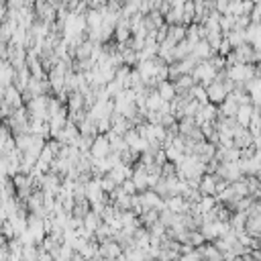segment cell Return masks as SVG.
Listing matches in <instances>:
<instances>
[{
	"mask_svg": "<svg viewBox=\"0 0 261 261\" xmlns=\"http://www.w3.org/2000/svg\"><path fill=\"white\" fill-rule=\"evenodd\" d=\"M229 78H233L237 84H245L251 78L257 76V63H237V65H229L227 67Z\"/></svg>",
	"mask_w": 261,
	"mask_h": 261,
	"instance_id": "1",
	"label": "cell"
},
{
	"mask_svg": "<svg viewBox=\"0 0 261 261\" xmlns=\"http://www.w3.org/2000/svg\"><path fill=\"white\" fill-rule=\"evenodd\" d=\"M192 76L196 78L198 84L208 86L210 82H214V78H216V69H214V65H212L210 61H208V59H202V61L196 65V69L192 72Z\"/></svg>",
	"mask_w": 261,
	"mask_h": 261,
	"instance_id": "2",
	"label": "cell"
},
{
	"mask_svg": "<svg viewBox=\"0 0 261 261\" xmlns=\"http://www.w3.org/2000/svg\"><path fill=\"white\" fill-rule=\"evenodd\" d=\"M216 176L229 180V182H235V180H241L243 176H245V171L241 169L239 161H220V167L216 171Z\"/></svg>",
	"mask_w": 261,
	"mask_h": 261,
	"instance_id": "3",
	"label": "cell"
},
{
	"mask_svg": "<svg viewBox=\"0 0 261 261\" xmlns=\"http://www.w3.org/2000/svg\"><path fill=\"white\" fill-rule=\"evenodd\" d=\"M110 141H108V137H106V133H100L96 139H94V143H92V149H90V153L94 155L96 159H100V157H108L110 155Z\"/></svg>",
	"mask_w": 261,
	"mask_h": 261,
	"instance_id": "4",
	"label": "cell"
},
{
	"mask_svg": "<svg viewBox=\"0 0 261 261\" xmlns=\"http://www.w3.org/2000/svg\"><path fill=\"white\" fill-rule=\"evenodd\" d=\"M100 251H102L104 259H125L123 257V247H120V243L114 237L100 243Z\"/></svg>",
	"mask_w": 261,
	"mask_h": 261,
	"instance_id": "5",
	"label": "cell"
},
{
	"mask_svg": "<svg viewBox=\"0 0 261 261\" xmlns=\"http://www.w3.org/2000/svg\"><path fill=\"white\" fill-rule=\"evenodd\" d=\"M218 118V104H214V102H206V104H202L200 106V110H198V114H196V123L198 125H202V123H214V120Z\"/></svg>",
	"mask_w": 261,
	"mask_h": 261,
	"instance_id": "6",
	"label": "cell"
},
{
	"mask_svg": "<svg viewBox=\"0 0 261 261\" xmlns=\"http://www.w3.org/2000/svg\"><path fill=\"white\" fill-rule=\"evenodd\" d=\"M206 90H208V98H210V102H214V104H222L224 98L229 96L227 88H224V84L218 82V80H214V82L208 84V86H206Z\"/></svg>",
	"mask_w": 261,
	"mask_h": 261,
	"instance_id": "7",
	"label": "cell"
},
{
	"mask_svg": "<svg viewBox=\"0 0 261 261\" xmlns=\"http://www.w3.org/2000/svg\"><path fill=\"white\" fill-rule=\"evenodd\" d=\"M2 100L8 102L12 108H19V106H23V104H25L23 92L16 88L14 84H10V86H6V88H2Z\"/></svg>",
	"mask_w": 261,
	"mask_h": 261,
	"instance_id": "8",
	"label": "cell"
},
{
	"mask_svg": "<svg viewBox=\"0 0 261 261\" xmlns=\"http://www.w3.org/2000/svg\"><path fill=\"white\" fill-rule=\"evenodd\" d=\"M133 173H135V167H133L131 163H118V165H114V167L108 171V176H110L116 184H123L125 180L133 178Z\"/></svg>",
	"mask_w": 261,
	"mask_h": 261,
	"instance_id": "9",
	"label": "cell"
},
{
	"mask_svg": "<svg viewBox=\"0 0 261 261\" xmlns=\"http://www.w3.org/2000/svg\"><path fill=\"white\" fill-rule=\"evenodd\" d=\"M222 227H224V222L222 220H210V222H202V235L206 237V241H216L222 233Z\"/></svg>",
	"mask_w": 261,
	"mask_h": 261,
	"instance_id": "10",
	"label": "cell"
},
{
	"mask_svg": "<svg viewBox=\"0 0 261 261\" xmlns=\"http://www.w3.org/2000/svg\"><path fill=\"white\" fill-rule=\"evenodd\" d=\"M239 163H241V169L249 173V176H259L261 173V157L257 153L251 155V157H241Z\"/></svg>",
	"mask_w": 261,
	"mask_h": 261,
	"instance_id": "11",
	"label": "cell"
},
{
	"mask_svg": "<svg viewBox=\"0 0 261 261\" xmlns=\"http://www.w3.org/2000/svg\"><path fill=\"white\" fill-rule=\"evenodd\" d=\"M216 182H218V176L216 173H204L202 180H200V192L202 194H208V196H216Z\"/></svg>",
	"mask_w": 261,
	"mask_h": 261,
	"instance_id": "12",
	"label": "cell"
},
{
	"mask_svg": "<svg viewBox=\"0 0 261 261\" xmlns=\"http://www.w3.org/2000/svg\"><path fill=\"white\" fill-rule=\"evenodd\" d=\"M214 53H216V51L210 47V43H208L206 39H200V41L194 43V47H192V55H196L200 61H202V59H210Z\"/></svg>",
	"mask_w": 261,
	"mask_h": 261,
	"instance_id": "13",
	"label": "cell"
},
{
	"mask_svg": "<svg viewBox=\"0 0 261 261\" xmlns=\"http://www.w3.org/2000/svg\"><path fill=\"white\" fill-rule=\"evenodd\" d=\"M104 194H106V192H104L102 186H100V178H92L88 184H86V196H88L90 202L100 200Z\"/></svg>",
	"mask_w": 261,
	"mask_h": 261,
	"instance_id": "14",
	"label": "cell"
},
{
	"mask_svg": "<svg viewBox=\"0 0 261 261\" xmlns=\"http://www.w3.org/2000/svg\"><path fill=\"white\" fill-rule=\"evenodd\" d=\"M247 43H251L255 49H261V23H251L245 29Z\"/></svg>",
	"mask_w": 261,
	"mask_h": 261,
	"instance_id": "15",
	"label": "cell"
},
{
	"mask_svg": "<svg viewBox=\"0 0 261 261\" xmlns=\"http://www.w3.org/2000/svg\"><path fill=\"white\" fill-rule=\"evenodd\" d=\"M157 92L161 94V98H163V100L171 102L173 98L178 96V88H176V82H171V80H163V82H159V86H157Z\"/></svg>",
	"mask_w": 261,
	"mask_h": 261,
	"instance_id": "16",
	"label": "cell"
},
{
	"mask_svg": "<svg viewBox=\"0 0 261 261\" xmlns=\"http://www.w3.org/2000/svg\"><path fill=\"white\" fill-rule=\"evenodd\" d=\"M253 112H255V104H243V106H239L235 118L239 120V125L249 127L251 125V118H253Z\"/></svg>",
	"mask_w": 261,
	"mask_h": 261,
	"instance_id": "17",
	"label": "cell"
},
{
	"mask_svg": "<svg viewBox=\"0 0 261 261\" xmlns=\"http://www.w3.org/2000/svg\"><path fill=\"white\" fill-rule=\"evenodd\" d=\"M51 253H53V259H55V261H67V259H74L76 249L72 247V243L63 241L61 245H59L55 251H51Z\"/></svg>",
	"mask_w": 261,
	"mask_h": 261,
	"instance_id": "18",
	"label": "cell"
},
{
	"mask_svg": "<svg viewBox=\"0 0 261 261\" xmlns=\"http://www.w3.org/2000/svg\"><path fill=\"white\" fill-rule=\"evenodd\" d=\"M14 74H16V69L10 63V59H2V72H0V82H2V88L14 84Z\"/></svg>",
	"mask_w": 261,
	"mask_h": 261,
	"instance_id": "19",
	"label": "cell"
},
{
	"mask_svg": "<svg viewBox=\"0 0 261 261\" xmlns=\"http://www.w3.org/2000/svg\"><path fill=\"white\" fill-rule=\"evenodd\" d=\"M198 249H200V253H202V259H224L222 251L214 245L212 241H206L204 245H200Z\"/></svg>",
	"mask_w": 261,
	"mask_h": 261,
	"instance_id": "20",
	"label": "cell"
},
{
	"mask_svg": "<svg viewBox=\"0 0 261 261\" xmlns=\"http://www.w3.org/2000/svg\"><path fill=\"white\" fill-rule=\"evenodd\" d=\"M237 110H239V104L231 96H227L222 104H218V116H237Z\"/></svg>",
	"mask_w": 261,
	"mask_h": 261,
	"instance_id": "21",
	"label": "cell"
},
{
	"mask_svg": "<svg viewBox=\"0 0 261 261\" xmlns=\"http://www.w3.org/2000/svg\"><path fill=\"white\" fill-rule=\"evenodd\" d=\"M186 33H188V27L186 25H169L167 27V39L178 45L180 41L186 39Z\"/></svg>",
	"mask_w": 261,
	"mask_h": 261,
	"instance_id": "22",
	"label": "cell"
},
{
	"mask_svg": "<svg viewBox=\"0 0 261 261\" xmlns=\"http://www.w3.org/2000/svg\"><path fill=\"white\" fill-rule=\"evenodd\" d=\"M67 108H69V112H74V110H82V108H86L84 92H80V90H76V92H69V98H67Z\"/></svg>",
	"mask_w": 261,
	"mask_h": 261,
	"instance_id": "23",
	"label": "cell"
},
{
	"mask_svg": "<svg viewBox=\"0 0 261 261\" xmlns=\"http://www.w3.org/2000/svg\"><path fill=\"white\" fill-rule=\"evenodd\" d=\"M165 23L167 25H184V4L171 6L169 12L165 14Z\"/></svg>",
	"mask_w": 261,
	"mask_h": 261,
	"instance_id": "24",
	"label": "cell"
},
{
	"mask_svg": "<svg viewBox=\"0 0 261 261\" xmlns=\"http://www.w3.org/2000/svg\"><path fill=\"white\" fill-rule=\"evenodd\" d=\"M192 47H194V43L190 41V39H184V41H180L176 47H173V57H176V61H180V59L188 57L190 53H192Z\"/></svg>",
	"mask_w": 261,
	"mask_h": 261,
	"instance_id": "25",
	"label": "cell"
},
{
	"mask_svg": "<svg viewBox=\"0 0 261 261\" xmlns=\"http://www.w3.org/2000/svg\"><path fill=\"white\" fill-rule=\"evenodd\" d=\"M92 53H94V41H90V39H86L82 45H78L74 49L76 59H88V57H92Z\"/></svg>",
	"mask_w": 261,
	"mask_h": 261,
	"instance_id": "26",
	"label": "cell"
},
{
	"mask_svg": "<svg viewBox=\"0 0 261 261\" xmlns=\"http://www.w3.org/2000/svg\"><path fill=\"white\" fill-rule=\"evenodd\" d=\"M86 19H88V29H100L104 25V14L100 8H90L86 12Z\"/></svg>",
	"mask_w": 261,
	"mask_h": 261,
	"instance_id": "27",
	"label": "cell"
},
{
	"mask_svg": "<svg viewBox=\"0 0 261 261\" xmlns=\"http://www.w3.org/2000/svg\"><path fill=\"white\" fill-rule=\"evenodd\" d=\"M104 222V218H102V214L100 212H96V210H90L88 214H86L84 216V227L86 229H90V231H98V227H100V224Z\"/></svg>",
	"mask_w": 261,
	"mask_h": 261,
	"instance_id": "28",
	"label": "cell"
},
{
	"mask_svg": "<svg viewBox=\"0 0 261 261\" xmlns=\"http://www.w3.org/2000/svg\"><path fill=\"white\" fill-rule=\"evenodd\" d=\"M247 218H249L247 210H233V216H231L229 222H231V227H233L235 231H241V229H245Z\"/></svg>",
	"mask_w": 261,
	"mask_h": 261,
	"instance_id": "29",
	"label": "cell"
},
{
	"mask_svg": "<svg viewBox=\"0 0 261 261\" xmlns=\"http://www.w3.org/2000/svg\"><path fill=\"white\" fill-rule=\"evenodd\" d=\"M159 214H161V210H157V208H145V210L139 214V218H141L143 227H151L153 222L159 220Z\"/></svg>",
	"mask_w": 261,
	"mask_h": 261,
	"instance_id": "30",
	"label": "cell"
},
{
	"mask_svg": "<svg viewBox=\"0 0 261 261\" xmlns=\"http://www.w3.org/2000/svg\"><path fill=\"white\" fill-rule=\"evenodd\" d=\"M194 84H198V82H196V78H194L192 74H182V76L176 80V88H178V92H188Z\"/></svg>",
	"mask_w": 261,
	"mask_h": 261,
	"instance_id": "31",
	"label": "cell"
},
{
	"mask_svg": "<svg viewBox=\"0 0 261 261\" xmlns=\"http://www.w3.org/2000/svg\"><path fill=\"white\" fill-rule=\"evenodd\" d=\"M245 229L251 237L255 239H261V216H249L247 218V224H245Z\"/></svg>",
	"mask_w": 261,
	"mask_h": 261,
	"instance_id": "32",
	"label": "cell"
},
{
	"mask_svg": "<svg viewBox=\"0 0 261 261\" xmlns=\"http://www.w3.org/2000/svg\"><path fill=\"white\" fill-rule=\"evenodd\" d=\"M190 94H192L198 102L206 104V102H210V98H208V90H206V86L204 84H194L192 88H190Z\"/></svg>",
	"mask_w": 261,
	"mask_h": 261,
	"instance_id": "33",
	"label": "cell"
},
{
	"mask_svg": "<svg viewBox=\"0 0 261 261\" xmlns=\"http://www.w3.org/2000/svg\"><path fill=\"white\" fill-rule=\"evenodd\" d=\"M224 37H227L231 41L233 47H239L243 43H247V37H245V31H229V33H224Z\"/></svg>",
	"mask_w": 261,
	"mask_h": 261,
	"instance_id": "34",
	"label": "cell"
},
{
	"mask_svg": "<svg viewBox=\"0 0 261 261\" xmlns=\"http://www.w3.org/2000/svg\"><path fill=\"white\" fill-rule=\"evenodd\" d=\"M23 261H39V245L31 243L23 247Z\"/></svg>",
	"mask_w": 261,
	"mask_h": 261,
	"instance_id": "35",
	"label": "cell"
},
{
	"mask_svg": "<svg viewBox=\"0 0 261 261\" xmlns=\"http://www.w3.org/2000/svg\"><path fill=\"white\" fill-rule=\"evenodd\" d=\"M141 12V0H125L123 2V16H133Z\"/></svg>",
	"mask_w": 261,
	"mask_h": 261,
	"instance_id": "36",
	"label": "cell"
},
{
	"mask_svg": "<svg viewBox=\"0 0 261 261\" xmlns=\"http://www.w3.org/2000/svg\"><path fill=\"white\" fill-rule=\"evenodd\" d=\"M120 159H123V163H131V165H135L139 159H141V153L135 151L133 147H127L125 151H120Z\"/></svg>",
	"mask_w": 261,
	"mask_h": 261,
	"instance_id": "37",
	"label": "cell"
},
{
	"mask_svg": "<svg viewBox=\"0 0 261 261\" xmlns=\"http://www.w3.org/2000/svg\"><path fill=\"white\" fill-rule=\"evenodd\" d=\"M235 23H237V16L231 14V12H224V14L220 16V29H222V33L233 31V29H235Z\"/></svg>",
	"mask_w": 261,
	"mask_h": 261,
	"instance_id": "38",
	"label": "cell"
},
{
	"mask_svg": "<svg viewBox=\"0 0 261 261\" xmlns=\"http://www.w3.org/2000/svg\"><path fill=\"white\" fill-rule=\"evenodd\" d=\"M123 90H125V84L120 82V80H116V78H114V80H110V82L106 84V92H108V96H110V98H116V96H118L120 92H123Z\"/></svg>",
	"mask_w": 261,
	"mask_h": 261,
	"instance_id": "39",
	"label": "cell"
},
{
	"mask_svg": "<svg viewBox=\"0 0 261 261\" xmlns=\"http://www.w3.org/2000/svg\"><path fill=\"white\" fill-rule=\"evenodd\" d=\"M133 196L135 194H123V196H118L112 204L116 208H120V210H131V208H133Z\"/></svg>",
	"mask_w": 261,
	"mask_h": 261,
	"instance_id": "40",
	"label": "cell"
},
{
	"mask_svg": "<svg viewBox=\"0 0 261 261\" xmlns=\"http://www.w3.org/2000/svg\"><path fill=\"white\" fill-rule=\"evenodd\" d=\"M247 184H249V192L253 196H261V178L259 176H249L247 173Z\"/></svg>",
	"mask_w": 261,
	"mask_h": 261,
	"instance_id": "41",
	"label": "cell"
},
{
	"mask_svg": "<svg viewBox=\"0 0 261 261\" xmlns=\"http://www.w3.org/2000/svg\"><path fill=\"white\" fill-rule=\"evenodd\" d=\"M186 39H190L192 43H198V41L202 39V35H200V23H192V25H188Z\"/></svg>",
	"mask_w": 261,
	"mask_h": 261,
	"instance_id": "42",
	"label": "cell"
},
{
	"mask_svg": "<svg viewBox=\"0 0 261 261\" xmlns=\"http://www.w3.org/2000/svg\"><path fill=\"white\" fill-rule=\"evenodd\" d=\"M222 39H224V33L222 31H218V33H208V37H206V41L210 43V47L216 51V53H218V47H220Z\"/></svg>",
	"mask_w": 261,
	"mask_h": 261,
	"instance_id": "43",
	"label": "cell"
},
{
	"mask_svg": "<svg viewBox=\"0 0 261 261\" xmlns=\"http://www.w3.org/2000/svg\"><path fill=\"white\" fill-rule=\"evenodd\" d=\"M55 157H57V155H55V151H53V149H51V147L45 143V147H43V151H41V155H39V159H43V161L51 163V161H53Z\"/></svg>",
	"mask_w": 261,
	"mask_h": 261,
	"instance_id": "44",
	"label": "cell"
},
{
	"mask_svg": "<svg viewBox=\"0 0 261 261\" xmlns=\"http://www.w3.org/2000/svg\"><path fill=\"white\" fill-rule=\"evenodd\" d=\"M233 49H235V47L231 45V41H229L227 37H224V39H222V43H220V47H218V53H220V55H224V57H227V55L231 53Z\"/></svg>",
	"mask_w": 261,
	"mask_h": 261,
	"instance_id": "45",
	"label": "cell"
},
{
	"mask_svg": "<svg viewBox=\"0 0 261 261\" xmlns=\"http://www.w3.org/2000/svg\"><path fill=\"white\" fill-rule=\"evenodd\" d=\"M180 76H182V69H180L178 61H173V63H169V80H171V82H176V80H178Z\"/></svg>",
	"mask_w": 261,
	"mask_h": 261,
	"instance_id": "46",
	"label": "cell"
},
{
	"mask_svg": "<svg viewBox=\"0 0 261 261\" xmlns=\"http://www.w3.org/2000/svg\"><path fill=\"white\" fill-rule=\"evenodd\" d=\"M123 188H125V192H127V194H137V192H139V188H137V184H135L133 178L125 180V182H123Z\"/></svg>",
	"mask_w": 261,
	"mask_h": 261,
	"instance_id": "47",
	"label": "cell"
},
{
	"mask_svg": "<svg viewBox=\"0 0 261 261\" xmlns=\"http://www.w3.org/2000/svg\"><path fill=\"white\" fill-rule=\"evenodd\" d=\"M96 125H98V131H100V133H108V131L112 129V120H110V118H100Z\"/></svg>",
	"mask_w": 261,
	"mask_h": 261,
	"instance_id": "48",
	"label": "cell"
},
{
	"mask_svg": "<svg viewBox=\"0 0 261 261\" xmlns=\"http://www.w3.org/2000/svg\"><path fill=\"white\" fill-rule=\"evenodd\" d=\"M78 4H80V0H65V8H67V10H72V12H76Z\"/></svg>",
	"mask_w": 261,
	"mask_h": 261,
	"instance_id": "49",
	"label": "cell"
},
{
	"mask_svg": "<svg viewBox=\"0 0 261 261\" xmlns=\"http://www.w3.org/2000/svg\"><path fill=\"white\" fill-rule=\"evenodd\" d=\"M169 2H171V6H178V4H184L186 0H169Z\"/></svg>",
	"mask_w": 261,
	"mask_h": 261,
	"instance_id": "50",
	"label": "cell"
}]
</instances>
